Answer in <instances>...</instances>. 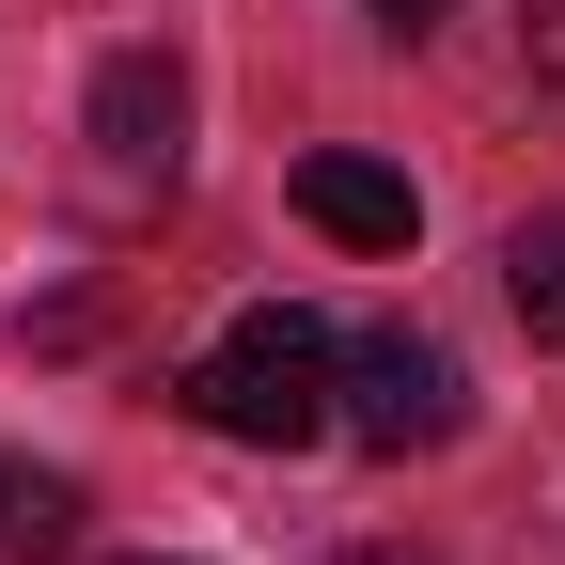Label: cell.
<instances>
[{
	"mask_svg": "<svg viewBox=\"0 0 565 565\" xmlns=\"http://www.w3.org/2000/svg\"><path fill=\"white\" fill-rule=\"evenodd\" d=\"M189 424H221V440H252V456L330 440V424H345V345H330V315L252 299V315L189 362Z\"/></svg>",
	"mask_w": 565,
	"mask_h": 565,
	"instance_id": "obj_1",
	"label": "cell"
},
{
	"mask_svg": "<svg viewBox=\"0 0 565 565\" xmlns=\"http://www.w3.org/2000/svg\"><path fill=\"white\" fill-rule=\"evenodd\" d=\"M456 424H471V377H456L440 330H362V345H345V424H330V440H362V456H440Z\"/></svg>",
	"mask_w": 565,
	"mask_h": 565,
	"instance_id": "obj_2",
	"label": "cell"
},
{
	"mask_svg": "<svg viewBox=\"0 0 565 565\" xmlns=\"http://www.w3.org/2000/svg\"><path fill=\"white\" fill-rule=\"evenodd\" d=\"M95 158L126 189H173V158H189V63L173 47H110L95 63Z\"/></svg>",
	"mask_w": 565,
	"mask_h": 565,
	"instance_id": "obj_3",
	"label": "cell"
},
{
	"mask_svg": "<svg viewBox=\"0 0 565 565\" xmlns=\"http://www.w3.org/2000/svg\"><path fill=\"white\" fill-rule=\"evenodd\" d=\"M299 221H315L330 252H408V236H424V204H408L393 158H299Z\"/></svg>",
	"mask_w": 565,
	"mask_h": 565,
	"instance_id": "obj_4",
	"label": "cell"
},
{
	"mask_svg": "<svg viewBox=\"0 0 565 565\" xmlns=\"http://www.w3.org/2000/svg\"><path fill=\"white\" fill-rule=\"evenodd\" d=\"M503 299H519V330H534V345H565V204L503 236Z\"/></svg>",
	"mask_w": 565,
	"mask_h": 565,
	"instance_id": "obj_5",
	"label": "cell"
},
{
	"mask_svg": "<svg viewBox=\"0 0 565 565\" xmlns=\"http://www.w3.org/2000/svg\"><path fill=\"white\" fill-rule=\"evenodd\" d=\"M47 550H79V487L63 471H0V565H47Z\"/></svg>",
	"mask_w": 565,
	"mask_h": 565,
	"instance_id": "obj_6",
	"label": "cell"
},
{
	"mask_svg": "<svg viewBox=\"0 0 565 565\" xmlns=\"http://www.w3.org/2000/svg\"><path fill=\"white\" fill-rule=\"evenodd\" d=\"M519 47H534V79L565 95V0H519Z\"/></svg>",
	"mask_w": 565,
	"mask_h": 565,
	"instance_id": "obj_7",
	"label": "cell"
},
{
	"mask_svg": "<svg viewBox=\"0 0 565 565\" xmlns=\"http://www.w3.org/2000/svg\"><path fill=\"white\" fill-rule=\"evenodd\" d=\"M362 17H377V32H440V0H362Z\"/></svg>",
	"mask_w": 565,
	"mask_h": 565,
	"instance_id": "obj_8",
	"label": "cell"
},
{
	"mask_svg": "<svg viewBox=\"0 0 565 565\" xmlns=\"http://www.w3.org/2000/svg\"><path fill=\"white\" fill-rule=\"evenodd\" d=\"M345 565H440V550H408V534H377V550H345Z\"/></svg>",
	"mask_w": 565,
	"mask_h": 565,
	"instance_id": "obj_9",
	"label": "cell"
}]
</instances>
